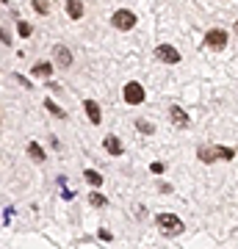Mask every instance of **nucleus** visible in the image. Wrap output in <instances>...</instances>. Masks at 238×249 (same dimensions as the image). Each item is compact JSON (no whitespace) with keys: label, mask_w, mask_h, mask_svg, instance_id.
I'll list each match as a JSON object with an SVG mask.
<instances>
[{"label":"nucleus","mask_w":238,"mask_h":249,"mask_svg":"<svg viewBox=\"0 0 238 249\" xmlns=\"http://www.w3.org/2000/svg\"><path fill=\"white\" fill-rule=\"evenodd\" d=\"M197 158L202 163H213V160H233L236 158V150L233 147H200L197 150Z\"/></svg>","instance_id":"obj_1"},{"label":"nucleus","mask_w":238,"mask_h":249,"mask_svg":"<svg viewBox=\"0 0 238 249\" xmlns=\"http://www.w3.org/2000/svg\"><path fill=\"white\" fill-rule=\"evenodd\" d=\"M155 222H158V230L164 232V235H180V232L185 230V224H183V219H177L175 213H158L155 216Z\"/></svg>","instance_id":"obj_2"},{"label":"nucleus","mask_w":238,"mask_h":249,"mask_svg":"<svg viewBox=\"0 0 238 249\" xmlns=\"http://www.w3.org/2000/svg\"><path fill=\"white\" fill-rule=\"evenodd\" d=\"M122 97H125V103H128V106H141V103H144V86H141V83H136V80L125 83Z\"/></svg>","instance_id":"obj_3"},{"label":"nucleus","mask_w":238,"mask_h":249,"mask_svg":"<svg viewBox=\"0 0 238 249\" xmlns=\"http://www.w3.org/2000/svg\"><path fill=\"white\" fill-rule=\"evenodd\" d=\"M111 22H114V28H116V31H130V28L136 25V14H133V11L119 9V11H114V17H111Z\"/></svg>","instance_id":"obj_4"},{"label":"nucleus","mask_w":238,"mask_h":249,"mask_svg":"<svg viewBox=\"0 0 238 249\" xmlns=\"http://www.w3.org/2000/svg\"><path fill=\"white\" fill-rule=\"evenodd\" d=\"M205 45L211 47V50H224V45H227V34H224L221 28H213V31L205 34Z\"/></svg>","instance_id":"obj_5"},{"label":"nucleus","mask_w":238,"mask_h":249,"mask_svg":"<svg viewBox=\"0 0 238 249\" xmlns=\"http://www.w3.org/2000/svg\"><path fill=\"white\" fill-rule=\"evenodd\" d=\"M155 55H158L161 61H166V64H180V53H177L172 45H158L155 47Z\"/></svg>","instance_id":"obj_6"},{"label":"nucleus","mask_w":238,"mask_h":249,"mask_svg":"<svg viewBox=\"0 0 238 249\" xmlns=\"http://www.w3.org/2000/svg\"><path fill=\"white\" fill-rule=\"evenodd\" d=\"M83 108H86V116L92 124H100L103 122V111H100V106L94 103V100H83Z\"/></svg>","instance_id":"obj_7"},{"label":"nucleus","mask_w":238,"mask_h":249,"mask_svg":"<svg viewBox=\"0 0 238 249\" xmlns=\"http://www.w3.org/2000/svg\"><path fill=\"white\" fill-rule=\"evenodd\" d=\"M169 116H172L175 127H188V114H185L180 106H172V108H169Z\"/></svg>","instance_id":"obj_8"},{"label":"nucleus","mask_w":238,"mask_h":249,"mask_svg":"<svg viewBox=\"0 0 238 249\" xmlns=\"http://www.w3.org/2000/svg\"><path fill=\"white\" fill-rule=\"evenodd\" d=\"M53 55H55V61H58V67H72V53L64 45H55Z\"/></svg>","instance_id":"obj_9"},{"label":"nucleus","mask_w":238,"mask_h":249,"mask_svg":"<svg viewBox=\"0 0 238 249\" xmlns=\"http://www.w3.org/2000/svg\"><path fill=\"white\" fill-rule=\"evenodd\" d=\"M103 147H106V152H111V155H122V144H119L116 136H106Z\"/></svg>","instance_id":"obj_10"},{"label":"nucleus","mask_w":238,"mask_h":249,"mask_svg":"<svg viewBox=\"0 0 238 249\" xmlns=\"http://www.w3.org/2000/svg\"><path fill=\"white\" fill-rule=\"evenodd\" d=\"M67 14H70L72 19H80L83 17V3H80V0H67Z\"/></svg>","instance_id":"obj_11"},{"label":"nucleus","mask_w":238,"mask_h":249,"mask_svg":"<svg viewBox=\"0 0 238 249\" xmlns=\"http://www.w3.org/2000/svg\"><path fill=\"white\" fill-rule=\"evenodd\" d=\"M50 72H53V64H47V61L34 64V75L36 78H50Z\"/></svg>","instance_id":"obj_12"},{"label":"nucleus","mask_w":238,"mask_h":249,"mask_svg":"<svg viewBox=\"0 0 238 249\" xmlns=\"http://www.w3.org/2000/svg\"><path fill=\"white\" fill-rule=\"evenodd\" d=\"M44 108H47L50 114H55L58 119H67V111H64V108H58V106L53 103V100H44Z\"/></svg>","instance_id":"obj_13"},{"label":"nucleus","mask_w":238,"mask_h":249,"mask_svg":"<svg viewBox=\"0 0 238 249\" xmlns=\"http://www.w3.org/2000/svg\"><path fill=\"white\" fill-rule=\"evenodd\" d=\"M28 155H31L34 160H44V152H42V147H39L36 142H31V144H28Z\"/></svg>","instance_id":"obj_14"},{"label":"nucleus","mask_w":238,"mask_h":249,"mask_svg":"<svg viewBox=\"0 0 238 249\" xmlns=\"http://www.w3.org/2000/svg\"><path fill=\"white\" fill-rule=\"evenodd\" d=\"M89 202L94 205V208H106L108 205V199L103 194H97V191H92V194H89Z\"/></svg>","instance_id":"obj_15"},{"label":"nucleus","mask_w":238,"mask_h":249,"mask_svg":"<svg viewBox=\"0 0 238 249\" xmlns=\"http://www.w3.org/2000/svg\"><path fill=\"white\" fill-rule=\"evenodd\" d=\"M83 175H86V180L92 183V186H100V183H103V175H100V172H94V169H86Z\"/></svg>","instance_id":"obj_16"},{"label":"nucleus","mask_w":238,"mask_h":249,"mask_svg":"<svg viewBox=\"0 0 238 249\" xmlns=\"http://www.w3.org/2000/svg\"><path fill=\"white\" fill-rule=\"evenodd\" d=\"M136 127H139L141 133H155V127H152V122H144V119H136Z\"/></svg>","instance_id":"obj_17"},{"label":"nucleus","mask_w":238,"mask_h":249,"mask_svg":"<svg viewBox=\"0 0 238 249\" xmlns=\"http://www.w3.org/2000/svg\"><path fill=\"white\" fill-rule=\"evenodd\" d=\"M17 34H19V36H31V25H28V22H19V25H17Z\"/></svg>","instance_id":"obj_18"},{"label":"nucleus","mask_w":238,"mask_h":249,"mask_svg":"<svg viewBox=\"0 0 238 249\" xmlns=\"http://www.w3.org/2000/svg\"><path fill=\"white\" fill-rule=\"evenodd\" d=\"M34 9L39 11V14H47V3H44V0H34Z\"/></svg>","instance_id":"obj_19"},{"label":"nucleus","mask_w":238,"mask_h":249,"mask_svg":"<svg viewBox=\"0 0 238 249\" xmlns=\"http://www.w3.org/2000/svg\"><path fill=\"white\" fill-rule=\"evenodd\" d=\"M150 169H152V172H155V175H161V172H164V163H152Z\"/></svg>","instance_id":"obj_20"},{"label":"nucleus","mask_w":238,"mask_h":249,"mask_svg":"<svg viewBox=\"0 0 238 249\" xmlns=\"http://www.w3.org/2000/svg\"><path fill=\"white\" fill-rule=\"evenodd\" d=\"M236 31H238V22H236Z\"/></svg>","instance_id":"obj_21"}]
</instances>
